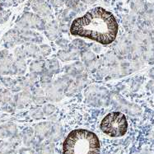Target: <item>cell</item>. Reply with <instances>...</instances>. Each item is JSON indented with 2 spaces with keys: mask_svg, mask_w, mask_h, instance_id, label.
I'll use <instances>...</instances> for the list:
<instances>
[{
  "mask_svg": "<svg viewBox=\"0 0 154 154\" xmlns=\"http://www.w3.org/2000/svg\"><path fill=\"white\" fill-rule=\"evenodd\" d=\"M41 50H42V53L44 54H48L50 53V51H51V49L47 45H42L41 46Z\"/></svg>",
  "mask_w": 154,
  "mask_h": 154,
  "instance_id": "obj_18",
  "label": "cell"
},
{
  "mask_svg": "<svg viewBox=\"0 0 154 154\" xmlns=\"http://www.w3.org/2000/svg\"><path fill=\"white\" fill-rule=\"evenodd\" d=\"M32 8L35 12H36L41 15L47 16L51 13V7L49 4L44 2L43 0H35L32 3Z\"/></svg>",
  "mask_w": 154,
  "mask_h": 154,
  "instance_id": "obj_5",
  "label": "cell"
},
{
  "mask_svg": "<svg viewBox=\"0 0 154 154\" xmlns=\"http://www.w3.org/2000/svg\"><path fill=\"white\" fill-rule=\"evenodd\" d=\"M9 131L8 129V127H1L0 128V137L1 138H5L9 135Z\"/></svg>",
  "mask_w": 154,
  "mask_h": 154,
  "instance_id": "obj_14",
  "label": "cell"
},
{
  "mask_svg": "<svg viewBox=\"0 0 154 154\" xmlns=\"http://www.w3.org/2000/svg\"><path fill=\"white\" fill-rule=\"evenodd\" d=\"M21 24L22 26L25 27H37L41 29L44 26V22L36 15L27 13L25 16H23L21 21Z\"/></svg>",
  "mask_w": 154,
  "mask_h": 154,
  "instance_id": "obj_4",
  "label": "cell"
},
{
  "mask_svg": "<svg viewBox=\"0 0 154 154\" xmlns=\"http://www.w3.org/2000/svg\"><path fill=\"white\" fill-rule=\"evenodd\" d=\"M26 52L29 54H34L35 52H36V48L33 46V45H31L29 46L27 49H26Z\"/></svg>",
  "mask_w": 154,
  "mask_h": 154,
  "instance_id": "obj_17",
  "label": "cell"
},
{
  "mask_svg": "<svg viewBox=\"0 0 154 154\" xmlns=\"http://www.w3.org/2000/svg\"><path fill=\"white\" fill-rule=\"evenodd\" d=\"M14 0H3V3H6V5H11L13 3Z\"/></svg>",
  "mask_w": 154,
  "mask_h": 154,
  "instance_id": "obj_20",
  "label": "cell"
},
{
  "mask_svg": "<svg viewBox=\"0 0 154 154\" xmlns=\"http://www.w3.org/2000/svg\"><path fill=\"white\" fill-rule=\"evenodd\" d=\"M59 56L61 60H72L71 57L75 56V54H73L72 52L71 53H69V52H66V51H60V53H59ZM75 59V58H74Z\"/></svg>",
  "mask_w": 154,
  "mask_h": 154,
  "instance_id": "obj_9",
  "label": "cell"
},
{
  "mask_svg": "<svg viewBox=\"0 0 154 154\" xmlns=\"http://www.w3.org/2000/svg\"><path fill=\"white\" fill-rule=\"evenodd\" d=\"M63 154H101L100 140L90 130L74 129L63 141Z\"/></svg>",
  "mask_w": 154,
  "mask_h": 154,
  "instance_id": "obj_2",
  "label": "cell"
},
{
  "mask_svg": "<svg viewBox=\"0 0 154 154\" xmlns=\"http://www.w3.org/2000/svg\"><path fill=\"white\" fill-rule=\"evenodd\" d=\"M41 154H53V150L50 148H45L41 151Z\"/></svg>",
  "mask_w": 154,
  "mask_h": 154,
  "instance_id": "obj_19",
  "label": "cell"
},
{
  "mask_svg": "<svg viewBox=\"0 0 154 154\" xmlns=\"http://www.w3.org/2000/svg\"><path fill=\"white\" fill-rule=\"evenodd\" d=\"M118 32V23L112 13L97 7L76 18L71 24L72 35L92 40L102 45L111 44Z\"/></svg>",
  "mask_w": 154,
  "mask_h": 154,
  "instance_id": "obj_1",
  "label": "cell"
},
{
  "mask_svg": "<svg viewBox=\"0 0 154 154\" xmlns=\"http://www.w3.org/2000/svg\"><path fill=\"white\" fill-rule=\"evenodd\" d=\"M46 33H47L48 36H49V39L54 40V39L57 36V35H58V31H57V28L55 26H50L49 28L47 29Z\"/></svg>",
  "mask_w": 154,
  "mask_h": 154,
  "instance_id": "obj_8",
  "label": "cell"
},
{
  "mask_svg": "<svg viewBox=\"0 0 154 154\" xmlns=\"http://www.w3.org/2000/svg\"><path fill=\"white\" fill-rule=\"evenodd\" d=\"M51 131V125L49 123H42L39 124L35 127V132L39 137L43 138L47 135L48 134H50Z\"/></svg>",
  "mask_w": 154,
  "mask_h": 154,
  "instance_id": "obj_6",
  "label": "cell"
},
{
  "mask_svg": "<svg viewBox=\"0 0 154 154\" xmlns=\"http://www.w3.org/2000/svg\"><path fill=\"white\" fill-rule=\"evenodd\" d=\"M54 110H55V107L52 106V105H48L46 106L45 107L44 109V112L45 115H48V116H50L51 114L54 112Z\"/></svg>",
  "mask_w": 154,
  "mask_h": 154,
  "instance_id": "obj_13",
  "label": "cell"
},
{
  "mask_svg": "<svg viewBox=\"0 0 154 154\" xmlns=\"http://www.w3.org/2000/svg\"><path fill=\"white\" fill-rule=\"evenodd\" d=\"M100 127L104 134L113 138H118L126 134L128 130V121L124 114L114 111L104 117Z\"/></svg>",
  "mask_w": 154,
  "mask_h": 154,
  "instance_id": "obj_3",
  "label": "cell"
},
{
  "mask_svg": "<svg viewBox=\"0 0 154 154\" xmlns=\"http://www.w3.org/2000/svg\"><path fill=\"white\" fill-rule=\"evenodd\" d=\"M95 59V55L90 51H86L82 54V60L85 62H90Z\"/></svg>",
  "mask_w": 154,
  "mask_h": 154,
  "instance_id": "obj_11",
  "label": "cell"
},
{
  "mask_svg": "<svg viewBox=\"0 0 154 154\" xmlns=\"http://www.w3.org/2000/svg\"><path fill=\"white\" fill-rule=\"evenodd\" d=\"M12 150V145L8 143L0 145V152L3 154H7L10 152Z\"/></svg>",
  "mask_w": 154,
  "mask_h": 154,
  "instance_id": "obj_10",
  "label": "cell"
},
{
  "mask_svg": "<svg viewBox=\"0 0 154 154\" xmlns=\"http://www.w3.org/2000/svg\"><path fill=\"white\" fill-rule=\"evenodd\" d=\"M51 3L54 8H60L63 5L64 0H51Z\"/></svg>",
  "mask_w": 154,
  "mask_h": 154,
  "instance_id": "obj_15",
  "label": "cell"
},
{
  "mask_svg": "<svg viewBox=\"0 0 154 154\" xmlns=\"http://www.w3.org/2000/svg\"><path fill=\"white\" fill-rule=\"evenodd\" d=\"M60 135H61V129H59L57 127H55L53 129V132L51 133V137L54 138V140H57L60 138Z\"/></svg>",
  "mask_w": 154,
  "mask_h": 154,
  "instance_id": "obj_12",
  "label": "cell"
},
{
  "mask_svg": "<svg viewBox=\"0 0 154 154\" xmlns=\"http://www.w3.org/2000/svg\"><path fill=\"white\" fill-rule=\"evenodd\" d=\"M131 7L134 11L137 13H143L146 8L144 0H133L131 3Z\"/></svg>",
  "mask_w": 154,
  "mask_h": 154,
  "instance_id": "obj_7",
  "label": "cell"
},
{
  "mask_svg": "<svg viewBox=\"0 0 154 154\" xmlns=\"http://www.w3.org/2000/svg\"><path fill=\"white\" fill-rule=\"evenodd\" d=\"M86 3H93L96 0H82Z\"/></svg>",
  "mask_w": 154,
  "mask_h": 154,
  "instance_id": "obj_21",
  "label": "cell"
},
{
  "mask_svg": "<svg viewBox=\"0 0 154 154\" xmlns=\"http://www.w3.org/2000/svg\"><path fill=\"white\" fill-rule=\"evenodd\" d=\"M31 69L33 72H37V71H41L42 69V65L40 63H33L31 66Z\"/></svg>",
  "mask_w": 154,
  "mask_h": 154,
  "instance_id": "obj_16",
  "label": "cell"
}]
</instances>
